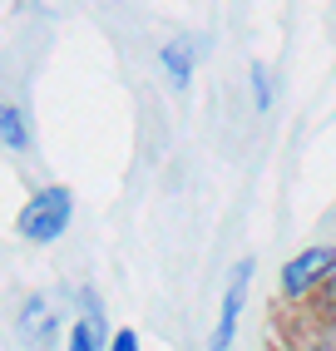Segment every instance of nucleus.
<instances>
[{
    "mask_svg": "<svg viewBox=\"0 0 336 351\" xmlns=\"http://www.w3.org/2000/svg\"><path fill=\"white\" fill-rule=\"evenodd\" d=\"M0 144H5L10 154H25L30 149V124H25V114H20V104L0 109Z\"/></svg>",
    "mask_w": 336,
    "mask_h": 351,
    "instance_id": "6",
    "label": "nucleus"
},
{
    "mask_svg": "<svg viewBox=\"0 0 336 351\" xmlns=\"http://www.w3.org/2000/svg\"><path fill=\"white\" fill-rule=\"evenodd\" d=\"M317 307H322V317H326V322H336V272L322 282V292H317Z\"/></svg>",
    "mask_w": 336,
    "mask_h": 351,
    "instance_id": "9",
    "label": "nucleus"
},
{
    "mask_svg": "<svg viewBox=\"0 0 336 351\" xmlns=\"http://www.w3.org/2000/svg\"><path fill=\"white\" fill-rule=\"evenodd\" d=\"M248 277H252V263H237L232 267V282L223 292V317H218V332H213L208 351H228L232 337H237V317H243V302H248Z\"/></svg>",
    "mask_w": 336,
    "mask_h": 351,
    "instance_id": "3",
    "label": "nucleus"
},
{
    "mask_svg": "<svg viewBox=\"0 0 336 351\" xmlns=\"http://www.w3.org/2000/svg\"><path fill=\"white\" fill-rule=\"evenodd\" d=\"M15 332H20L25 346H40L45 337H55L60 322L50 312V302H45V297H25V302H20V317H15Z\"/></svg>",
    "mask_w": 336,
    "mask_h": 351,
    "instance_id": "4",
    "label": "nucleus"
},
{
    "mask_svg": "<svg viewBox=\"0 0 336 351\" xmlns=\"http://www.w3.org/2000/svg\"><path fill=\"white\" fill-rule=\"evenodd\" d=\"M336 272V247L331 243H317V247H307V252H297L292 263L282 267V297L287 302H302V297H311V292H322V282Z\"/></svg>",
    "mask_w": 336,
    "mask_h": 351,
    "instance_id": "2",
    "label": "nucleus"
},
{
    "mask_svg": "<svg viewBox=\"0 0 336 351\" xmlns=\"http://www.w3.org/2000/svg\"><path fill=\"white\" fill-rule=\"evenodd\" d=\"M69 218H75V193L69 189H40L20 203L15 213V232L35 247H50L69 232Z\"/></svg>",
    "mask_w": 336,
    "mask_h": 351,
    "instance_id": "1",
    "label": "nucleus"
},
{
    "mask_svg": "<svg viewBox=\"0 0 336 351\" xmlns=\"http://www.w3.org/2000/svg\"><path fill=\"white\" fill-rule=\"evenodd\" d=\"M109 351H139V332H114V341H109Z\"/></svg>",
    "mask_w": 336,
    "mask_h": 351,
    "instance_id": "10",
    "label": "nucleus"
},
{
    "mask_svg": "<svg viewBox=\"0 0 336 351\" xmlns=\"http://www.w3.org/2000/svg\"><path fill=\"white\" fill-rule=\"evenodd\" d=\"M99 346H104V337L94 332V326H89L84 317H80L75 326H69V351H99Z\"/></svg>",
    "mask_w": 336,
    "mask_h": 351,
    "instance_id": "8",
    "label": "nucleus"
},
{
    "mask_svg": "<svg viewBox=\"0 0 336 351\" xmlns=\"http://www.w3.org/2000/svg\"><path fill=\"white\" fill-rule=\"evenodd\" d=\"M248 80H252V104H257V114H267V109H272V75H267V64L252 60Z\"/></svg>",
    "mask_w": 336,
    "mask_h": 351,
    "instance_id": "7",
    "label": "nucleus"
},
{
    "mask_svg": "<svg viewBox=\"0 0 336 351\" xmlns=\"http://www.w3.org/2000/svg\"><path fill=\"white\" fill-rule=\"evenodd\" d=\"M158 60H163V75H168V84H173V89H188V84H193V40H168Z\"/></svg>",
    "mask_w": 336,
    "mask_h": 351,
    "instance_id": "5",
    "label": "nucleus"
}]
</instances>
